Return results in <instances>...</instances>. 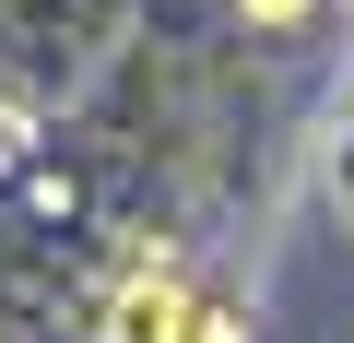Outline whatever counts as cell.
<instances>
[{"label": "cell", "instance_id": "1", "mask_svg": "<svg viewBox=\"0 0 354 343\" xmlns=\"http://www.w3.org/2000/svg\"><path fill=\"white\" fill-rule=\"evenodd\" d=\"M106 343H248V308L201 261H130L106 296Z\"/></svg>", "mask_w": 354, "mask_h": 343}, {"label": "cell", "instance_id": "2", "mask_svg": "<svg viewBox=\"0 0 354 343\" xmlns=\"http://www.w3.org/2000/svg\"><path fill=\"white\" fill-rule=\"evenodd\" d=\"M319 178H330V213L354 225V107L330 118V142H319Z\"/></svg>", "mask_w": 354, "mask_h": 343}]
</instances>
